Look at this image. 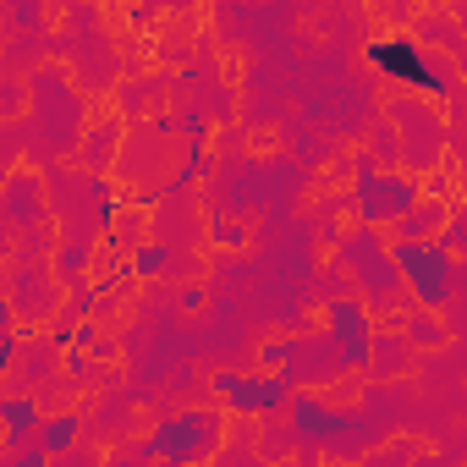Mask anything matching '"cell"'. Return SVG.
I'll list each match as a JSON object with an SVG mask.
<instances>
[{"mask_svg":"<svg viewBox=\"0 0 467 467\" xmlns=\"http://www.w3.org/2000/svg\"><path fill=\"white\" fill-rule=\"evenodd\" d=\"M379 61H385V67H401V78H412V83H423V72H418V61H412L407 50H379Z\"/></svg>","mask_w":467,"mask_h":467,"instance_id":"1","label":"cell"}]
</instances>
